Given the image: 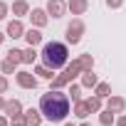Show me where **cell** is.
Wrapping results in <instances>:
<instances>
[{"label": "cell", "instance_id": "cell-1", "mask_svg": "<svg viewBox=\"0 0 126 126\" xmlns=\"http://www.w3.org/2000/svg\"><path fill=\"white\" fill-rule=\"evenodd\" d=\"M40 111L47 121L52 124H62L69 111H72V104H69V94L62 92V89H49L47 94L40 96Z\"/></svg>", "mask_w": 126, "mask_h": 126}, {"label": "cell", "instance_id": "cell-2", "mask_svg": "<svg viewBox=\"0 0 126 126\" xmlns=\"http://www.w3.org/2000/svg\"><path fill=\"white\" fill-rule=\"evenodd\" d=\"M40 59H42V64H47L49 69L59 72L62 67H67V62H69V47L67 42H45L42 49H40Z\"/></svg>", "mask_w": 126, "mask_h": 126}, {"label": "cell", "instance_id": "cell-3", "mask_svg": "<svg viewBox=\"0 0 126 126\" xmlns=\"http://www.w3.org/2000/svg\"><path fill=\"white\" fill-rule=\"evenodd\" d=\"M84 32H87V25H84V20H82V17H72V22H69V25H67V30H64L67 45H79Z\"/></svg>", "mask_w": 126, "mask_h": 126}, {"label": "cell", "instance_id": "cell-4", "mask_svg": "<svg viewBox=\"0 0 126 126\" xmlns=\"http://www.w3.org/2000/svg\"><path fill=\"white\" fill-rule=\"evenodd\" d=\"M15 84H17L20 89H37V84H40V77H37L35 72L17 69V72H15Z\"/></svg>", "mask_w": 126, "mask_h": 126}, {"label": "cell", "instance_id": "cell-5", "mask_svg": "<svg viewBox=\"0 0 126 126\" xmlns=\"http://www.w3.org/2000/svg\"><path fill=\"white\" fill-rule=\"evenodd\" d=\"M47 15L52 20H59V17H64L69 10H67V0H47V5H45Z\"/></svg>", "mask_w": 126, "mask_h": 126}, {"label": "cell", "instance_id": "cell-6", "mask_svg": "<svg viewBox=\"0 0 126 126\" xmlns=\"http://www.w3.org/2000/svg\"><path fill=\"white\" fill-rule=\"evenodd\" d=\"M25 32H27V27L22 25L20 17H13V20L8 22V27H5V35H8L10 40H20V37H25Z\"/></svg>", "mask_w": 126, "mask_h": 126}, {"label": "cell", "instance_id": "cell-7", "mask_svg": "<svg viewBox=\"0 0 126 126\" xmlns=\"http://www.w3.org/2000/svg\"><path fill=\"white\" fill-rule=\"evenodd\" d=\"M27 17H30L32 27H40V30H42V27L49 22V15H47V10H45V8H32Z\"/></svg>", "mask_w": 126, "mask_h": 126}, {"label": "cell", "instance_id": "cell-8", "mask_svg": "<svg viewBox=\"0 0 126 126\" xmlns=\"http://www.w3.org/2000/svg\"><path fill=\"white\" fill-rule=\"evenodd\" d=\"M74 82V77L64 69V72H59V74H54V79L49 82V89H64V87H69Z\"/></svg>", "mask_w": 126, "mask_h": 126}, {"label": "cell", "instance_id": "cell-9", "mask_svg": "<svg viewBox=\"0 0 126 126\" xmlns=\"http://www.w3.org/2000/svg\"><path fill=\"white\" fill-rule=\"evenodd\" d=\"M30 10H32V8H30L27 0H13V5H10V13H13L15 17H20V20H22V17H27V15H30Z\"/></svg>", "mask_w": 126, "mask_h": 126}, {"label": "cell", "instance_id": "cell-10", "mask_svg": "<svg viewBox=\"0 0 126 126\" xmlns=\"http://www.w3.org/2000/svg\"><path fill=\"white\" fill-rule=\"evenodd\" d=\"M106 109H111L114 114H124V109H126V99L124 96H119V94H111L109 99H106V104H104Z\"/></svg>", "mask_w": 126, "mask_h": 126}, {"label": "cell", "instance_id": "cell-11", "mask_svg": "<svg viewBox=\"0 0 126 126\" xmlns=\"http://www.w3.org/2000/svg\"><path fill=\"white\" fill-rule=\"evenodd\" d=\"M67 10L74 17H79V15H84L89 10V0H67Z\"/></svg>", "mask_w": 126, "mask_h": 126}, {"label": "cell", "instance_id": "cell-12", "mask_svg": "<svg viewBox=\"0 0 126 126\" xmlns=\"http://www.w3.org/2000/svg\"><path fill=\"white\" fill-rule=\"evenodd\" d=\"M22 111H25V109H22V101H20V99H8V101H5V109H3L5 116L13 119V116H17V114H22Z\"/></svg>", "mask_w": 126, "mask_h": 126}, {"label": "cell", "instance_id": "cell-13", "mask_svg": "<svg viewBox=\"0 0 126 126\" xmlns=\"http://www.w3.org/2000/svg\"><path fill=\"white\" fill-rule=\"evenodd\" d=\"M42 40H45V35H42V30H40V27H30V30L25 32V42H27V45H32V47L42 45Z\"/></svg>", "mask_w": 126, "mask_h": 126}, {"label": "cell", "instance_id": "cell-14", "mask_svg": "<svg viewBox=\"0 0 126 126\" xmlns=\"http://www.w3.org/2000/svg\"><path fill=\"white\" fill-rule=\"evenodd\" d=\"M72 104H74V106H72V114H74L77 119H82V121H84V119L92 114V111H89V106H87V99H79V101H72Z\"/></svg>", "mask_w": 126, "mask_h": 126}, {"label": "cell", "instance_id": "cell-15", "mask_svg": "<svg viewBox=\"0 0 126 126\" xmlns=\"http://www.w3.org/2000/svg\"><path fill=\"white\" fill-rule=\"evenodd\" d=\"M25 116H27V124H30V126H42V121H45L40 106H37V109H25Z\"/></svg>", "mask_w": 126, "mask_h": 126}, {"label": "cell", "instance_id": "cell-16", "mask_svg": "<svg viewBox=\"0 0 126 126\" xmlns=\"http://www.w3.org/2000/svg\"><path fill=\"white\" fill-rule=\"evenodd\" d=\"M32 72H35L40 79H47V82L54 79V69H49L47 64H32Z\"/></svg>", "mask_w": 126, "mask_h": 126}, {"label": "cell", "instance_id": "cell-17", "mask_svg": "<svg viewBox=\"0 0 126 126\" xmlns=\"http://www.w3.org/2000/svg\"><path fill=\"white\" fill-rule=\"evenodd\" d=\"M79 84H82L84 89H94V87L99 84V77H96L94 72H82V77H79Z\"/></svg>", "mask_w": 126, "mask_h": 126}, {"label": "cell", "instance_id": "cell-18", "mask_svg": "<svg viewBox=\"0 0 126 126\" xmlns=\"http://www.w3.org/2000/svg\"><path fill=\"white\" fill-rule=\"evenodd\" d=\"M99 124H101V126H111V124H116V114H114L111 109L104 106V109L99 111Z\"/></svg>", "mask_w": 126, "mask_h": 126}, {"label": "cell", "instance_id": "cell-19", "mask_svg": "<svg viewBox=\"0 0 126 126\" xmlns=\"http://www.w3.org/2000/svg\"><path fill=\"white\" fill-rule=\"evenodd\" d=\"M87 106H89V111H92V114H99V111L104 109V99H101V96H96V94H92V96L87 99Z\"/></svg>", "mask_w": 126, "mask_h": 126}, {"label": "cell", "instance_id": "cell-20", "mask_svg": "<svg viewBox=\"0 0 126 126\" xmlns=\"http://www.w3.org/2000/svg\"><path fill=\"white\" fill-rule=\"evenodd\" d=\"M37 57H40L37 47L27 45V47H25V57H22V64H35V62H37Z\"/></svg>", "mask_w": 126, "mask_h": 126}, {"label": "cell", "instance_id": "cell-21", "mask_svg": "<svg viewBox=\"0 0 126 126\" xmlns=\"http://www.w3.org/2000/svg\"><path fill=\"white\" fill-rule=\"evenodd\" d=\"M94 94H96V96H101V99L106 101V99L111 96V84H109V82H99V84L94 87Z\"/></svg>", "mask_w": 126, "mask_h": 126}, {"label": "cell", "instance_id": "cell-22", "mask_svg": "<svg viewBox=\"0 0 126 126\" xmlns=\"http://www.w3.org/2000/svg\"><path fill=\"white\" fill-rule=\"evenodd\" d=\"M64 69H67V72H69L74 79H77V77H82V72H84V69H82V62H79V57H77V59H72V62H67V67H64Z\"/></svg>", "mask_w": 126, "mask_h": 126}, {"label": "cell", "instance_id": "cell-23", "mask_svg": "<svg viewBox=\"0 0 126 126\" xmlns=\"http://www.w3.org/2000/svg\"><path fill=\"white\" fill-rule=\"evenodd\" d=\"M10 62H15V64H22V57H25V49H20V47H13V49H8V54H5Z\"/></svg>", "mask_w": 126, "mask_h": 126}, {"label": "cell", "instance_id": "cell-24", "mask_svg": "<svg viewBox=\"0 0 126 126\" xmlns=\"http://www.w3.org/2000/svg\"><path fill=\"white\" fill-rule=\"evenodd\" d=\"M82 89H84V87H82L79 82H72V84H69V92H67L69 99H72V101H79V99H82Z\"/></svg>", "mask_w": 126, "mask_h": 126}, {"label": "cell", "instance_id": "cell-25", "mask_svg": "<svg viewBox=\"0 0 126 126\" xmlns=\"http://www.w3.org/2000/svg\"><path fill=\"white\" fill-rule=\"evenodd\" d=\"M79 62H82V69L84 72H94V57L87 52V54H79Z\"/></svg>", "mask_w": 126, "mask_h": 126}, {"label": "cell", "instance_id": "cell-26", "mask_svg": "<svg viewBox=\"0 0 126 126\" xmlns=\"http://www.w3.org/2000/svg\"><path fill=\"white\" fill-rule=\"evenodd\" d=\"M0 72H3V74H15L17 72V64H15V62H10L8 57L3 59V64H0Z\"/></svg>", "mask_w": 126, "mask_h": 126}, {"label": "cell", "instance_id": "cell-27", "mask_svg": "<svg viewBox=\"0 0 126 126\" xmlns=\"http://www.w3.org/2000/svg\"><path fill=\"white\" fill-rule=\"evenodd\" d=\"M10 126H30V124H27L25 111H22V114H17V116H13V119H10Z\"/></svg>", "mask_w": 126, "mask_h": 126}, {"label": "cell", "instance_id": "cell-28", "mask_svg": "<svg viewBox=\"0 0 126 126\" xmlns=\"http://www.w3.org/2000/svg\"><path fill=\"white\" fill-rule=\"evenodd\" d=\"M10 15V5L5 3V0H0V20H5Z\"/></svg>", "mask_w": 126, "mask_h": 126}, {"label": "cell", "instance_id": "cell-29", "mask_svg": "<svg viewBox=\"0 0 126 126\" xmlns=\"http://www.w3.org/2000/svg\"><path fill=\"white\" fill-rule=\"evenodd\" d=\"M10 89V82H8V74H0V94H5Z\"/></svg>", "mask_w": 126, "mask_h": 126}, {"label": "cell", "instance_id": "cell-30", "mask_svg": "<svg viewBox=\"0 0 126 126\" xmlns=\"http://www.w3.org/2000/svg\"><path fill=\"white\" fill-rule=\"evenodd\" d=\"M106 8L109 10H119V8H124V0H106Z\"/></svg>", "mask_w": 126, "mask_h": 126}, {"label": "cell", "instance_id": "cell-31", "mask_svg": "<svg viewBox=\"0 0 126 126\" xmlns=\"http://www.w3.org/2000/svg\"><path fill=\"white\" fill-rule=\"evenodd\" d=\"M114 126H126V114H119L116 116V124Z\"/></svg>", "mask_w": 126, "mask_h": 126}, {"label": "cell", "instance_id": "cell-32", "mask_svg": "<svg viewBox=\"0 0 126 126\" xmlns=\"http://www.w3.org/2000/svg\"><path fill=\"white\" fill-rule=\"evenodd\" d=\"M0 126H10V116H5V114L0 116Z\"/></svg>", "mask_w": 126, "mask_h": 126}, {"label": "cell", "instance_id": "cell-33", "mask_svg": "<svg viewBox=\"0 0 126 126\" xmlns=\"http://www.w3.org/2000/svg\"><path fill=\"white\" fill-rule=\"evenodd\" d=\"M5 101H8V99H5L3 94H0V111H3V109H5Z\"/></svg>", "mask_w": 126, "mask_h": 126}, {"label": "cell", "instance_id": "cell-34", "mask_svg": "<svg viewBox=\"0 0 126 126\" xmlns=\"http://www.w3.org/2000/svg\"><path fill=\"white\" fill-rule=\"evenodd\" d=\"M5 40H8V35H5V32H0V45H3Z\"/></svg>", "mask_w": 126, "mask_h": 126}, {"label": "cell", "instance_id": "cell-35", "mask_svg": "<svg viewBox=\"0 0 126 126\" xmlns=\"http://www.w3.org/2000/svg\"><path fill=\"white\" fill-rule=\"evenodd\" d=\"M79 126H92V124H89V121H87V119H84V121H82V124H79Z\"/></svg>", "mask_w": 126, "mask_h": 126}, {"label": "cell", "instance_id": "cell-36", "mask_svg": "<svg viewBox=\"0 0 126 126\" xmlns=\"http://www.w3.org/2000/svg\"><path fill=\"white\" fill-rule=\"evenodd\" d=\"M62 126H74V124H62Z\"/></svg>", "mask_w": 126, "mask_h": 126}]
</instances>
